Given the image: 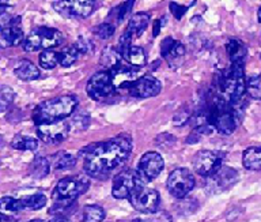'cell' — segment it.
I'll return each mask as SVG.
<instances>
[{
  "instance_id": "6da1fadb",
  "label": "cell",
  "mask_w": 261,
  "mask_h": 222,
  "mask_svg": "<svg viewBox=\"0 0 261 222\" xmlns=\"http://www.w3.org/2000/svg\"><path fill=\"white\" fill-rule=\"evenodd\" d=\"M132 140L124 136L93 144L82 152L86 175L103 180L120 169L129 158Z\"/></svg>"
},
{
  "instance_id": "7a4b0ae2",
  "label": "cell",
  "mask_w": 261,
  "mask_h": 222,
  "mask_svg": "<svg viewBox=\"0 0 261 222\" xmlns=\"http://www.w3.org/2000/svg\"><path fill=\"white\" fill-rule=\"evenodd\" d=\"M90 187L87 176L77 175L61 179L52 192L55 205L49 213L56 214V217H64V214L75 206V202L82 193H85Z\"/></svg>"
},
{
  "instance_id": "3957f363",
  "label": "cell",
  "mask_w": 261,
  "mask_h": 222,
  "mask_svg": "<svg viewBox=\"0 0 261 222\" xmlns=\"http://www.w3.org/2000/svg\"><path fill=\"white\" fill-rule=\"evenodd\" d=\"M205 113L212 128L222 135H231L242 120V111L240 108L230 105L219 94H216L208 104Z\"/></svg>"
},
{
  "instance_id": "277c9868",
  "label": "cell",
  "mask_w": 261,
  "mask_h": 222,
  "mask_svg": "<svg viewBox=\"0 0 261 222\" xmlns=\"http://www.w3.org/2000/svg\"><path fill=\"white\" fill-rule=\"evenodd\" d=\"M77 107V98L75 95H60L56 98L48 100L37 105L33 111V121L37 127L61 121L72 115Z\"/></svg>"
},
{
  "instance_id": "5b68a950",
  "label": "cell",
  "mask_w": 261,
  "mask_h": 222,
  "mask_svg": "<svg viewBox=\"0 0 261 222\" xmlns=\"http://www.w3.org/2000/svg\"><path fill=\"white\" fill-rule=\"evenodd\" d=\"M64 36L60 30L53 28H37L29 34L23 41V50L26 52H37V51H50L52 48L61 45Z\"/></svg>"
},
{
  "instance_id": "8992f818",
  "label": "cell",
  "mask_w": 261,
  "mask_h": 222,
  "mask_svg": "<svg viewBox=\"0 0 261 222\" xmlns=\"http://www.w3.org/2000/svg\"><path fill=\"white\" fill-rule=\"evenodd\" d=\"M144 179L134 169H126L120 172L113 179L112 195L116 199H128L136 189L144 187Z\"/></svg>"
},
{
  "instance_id": "52a82bcc",
  "label": "cell",
  "mask_w": 261,
  "mask_h": 222,
  "mask_svg": "<svg viewBox=\"0 0 261 222\" xmlns=\"http://www.w3.org/2000/svg\"><path fill=\"white\" fill-rule=\"evenodd\" d=\"M167 189L170 195L177 199H184L192 189L195 188V176L185 168L174 169L167 177Z\"/></svg>"
},
{
  "instance_id": "ba28073f",
  "label": "cell",
  "mask_w": 261,
  "mask_h": 222,
  "mask_svg": "<svg viewBox=\"0 0 261 222\" xmlns=\"http://www.w3.org/2000/svg\"><path fill=\"white\" fill-rule=\"evenodd\" d=\"M224 157L226 154L222 152L200 150L193 158V168L200 176L210 177L223 166Z\"/></svg>"
},
{
  "instance_id": "9c48e42d",
  "label": "cell",
  "mask_w": 261,
  "mask_h": 222,
  "mask_svg": "<svg viewBox=\"0 0 261 222\" xmlns=\"http://www.w3.org/2000/svg\"><path fill=\"white\" fill-rule=\"evenodd\" d=\"M128 199H129V203L132 205V207L143 214L156 213L159 202H161L158 191L148 188L146 185L142 187V188L136 189Z\"/></svg>"
},
{
  "instance_id": "30bf717a",
  "label": "cell",
  "mask_w": 261,
  "mask_h": 222,
  "mask_svg": "<svg viewBox=\"0 0 261 222\" xmlns=\"http://www.w3.org/2000/svg\"><path fill=\"white\" fill-rule=\"evenodd\" d=\"M238 180H240V176H238V172H237L236 169L222 166L212 176L207 177L205 192H208L210 195L223 192V191L228 189L230 187H232Z\"/></svg>"
},
{
  "instance_id": "8fae6325",
  "label": "cell",
  "mask_w": 261,
  "mask_h": 222,
  "mask_svg": "<svg viewBox=\"0 0 261 222\" xmlns=\"http://www.w3.org/2000/svg\"><path fill=\"white\" fill-rule=\"evenodd\" d=\"M86 91L95 101H103L112 97L116 89H114L109 72H97L87 82Z\"/></svg>"
},
{
  "instance_id": "7c38bea8",
  "label": "cell",
  "mask_w": 261,
  "mask_h": 222,
  "mask_svg": "<svg viewBox=\"0 0 261 222\" xmlns=\"http://www.w3.org/2000/svg\"><path fill=\"white\" fill-rule=\"evenodd\" d=\"M69 134V126L65 120L56 121L52 124H45L37 127V135L46 144H60L63 143Z\"/></svg>"
},
{
  "instance_id": "4fadbf2b",
  "label": "cell",
  "mask_w": 261,
  "mask_h": 222,
  "mask_svg": "<svg viewBox=\"0 0 261 222\" xmlns=\"http://www.w3.org/2000/svg\"><path fill=\"white\" fill-rule=\"evenodd\" d=\"M53 9L65 18H87L95 7V2H53Z\"/></svg>"
},
{
  "instance_id": "5bb4252c",
  "label": "cell",
  "mask_w": 261,
  "mask_h": 222,
  "mask_svg": "<svg viewBox=\"0 0 261 222\" xmlns=\"http://www.w3.org/2000/svg\"><path fill=\"white\" fill-rule=\"evenodd\" d=\"M165 162L161 154L155 152H147L139 160L138 172L144 179V181H151L159 176L163 170Z\"/></svg>"
},
{
  "instance_id": "9a60e30c",
  "label": "cell",
  "mask_w": 261,
  "mask_h": 222,
  "mask_svg": "<svg viewBox=\"0 0 261 222\" xmlns=\"http://www.w3.org/2000/svg\"><path fill=\"white\" fill-rule=\"evenodd\" d=\"M162 85L152 75H144L135 81L129 86V94L136 98H150L161 93Z\"/></svg>"
},
{
  "instance_id": "2e32d148",
  "label": "cell",
  "mask_w": 261,
  "mask_h": 222,
  "mask_svg": "<svg viewBox=\"0 0 261 222\" xmlns=\"http://www.w3.org/2000/svg\"><path fill=\"white\" fill-rule=\"evenodd\" d=\"M23 41V30L20 28V18L16 17L0 26V48L19 45Z\"/></svg>"
},
{
  "instance_id": "e0dca14e",
  "label": "cell",
  "mask_w": 261,
  "mask_h": 222,
  "mask_svg": "<svg viewBox=\"0 0 261 222\" xmlns=\"http://www.w3.org/2000/svg\"><path fill=\"white\" fill-rule=\"evenodd\" d=\"M109 75L114 89H129L130 85L138 79L136 71L128 66V63L125 64L124 62L114 67L113 70H110Z\"/></svg>"
},
{
  "instance_id": "ac0fdd59",
  "label": "cell",
  "mask_w": 261,
  "mask_h": 222,
  "mask_svg": "<svg viewBox=\"0 0 261 222\" xmlns=\"http://www.w3.org/2000/svg\"><path fill=\"white\" fill-rule=\"evenodd\" d=\"M161 52H162L163 58L169 62L170 67H173V63L185 56V46L179 41H175L171 37H167L165 38V41L161 45Z\"/></svg>"
},
{
  "instance_id": "d6986e66",
  "label": "cell",
  "mask_w": 261,
  "mask_h": 222,
  "mask_svg": "<svg viewBox=\"0 0 261 222\" xmlns=\"http://www.w3.org/2000/svg\"><path fill=\"white\" fill-rule=\"evenodd\" d=\"M14 74L22 81L30 82V81H36L41 77L40 70L36 64H33V62L28 60V59H22L16 63V66L14 67Z\"/></svg>"
},
{
  "instance_id": "ffe728a7",
  "label": "cell",
  "mask_w": 261,
  "mask_h": 222,
  "mask_svg": "<svg viewBox=\"0 0 261 222\" xmlns=\"http://www.w3.org/2000/svg\"><path fill=\"white\" fill-rule=\"evenodd\" d=\"M226 51H227L228 59H230L231 64H245L248 50L241 40H237V38L228 40L226 44Z\"/></svg>"
},
{
  "instance_id": "44dd1931",
  "label": "cell",
  "mask_w": 261,
  "mask_h": 222,
  "mask_svg": "<svg viewBox=\"0 0 261 222\" xmlns=\"http://www.w3.org/2000/svg\"><path fill=\"white\" fill-rule=\"evenodd\" d=\"M242 164L248 170H261V146L246 149L242 156Z\"/></svg>"
},
{
  "instance_id": "7402d4cb",
  "label": "cell",
  "mask_w": 261,
  "mask_h": 222,
  "mask_svg": "<svg viewBox=\"0 0 261 222\" xmlns=\"http://www.w3.org/2000/svg\"><path fill=\"white\" fill-rule=\"evenodd\" d=\"M150 22V17L146 13H138L135 14L134 17H130L129 23H128V29L126 32H129L132 37H140L143 32L147 29Z\"/></svg>"
},
{
  "instance_id": "603a6c76",
  "label": "cell",
  "mask_w": 261,
  "mask_h": 222,
  "mask_svg": "<svg viewBox=\"0 0 261 222\" xmlns=\"http://www.w3.org/2000/svg\"><path fill=\"white\" fill-rule=\"evenodd\" d=\"M122 59L129 66L144 67L147 64V55L142 46H130L125 54L122 55Z\"/></svg>"
},
{
  "instance_id": "cb8c5ba5",
  "label": "cell",
  "mask_w": 261,
  "mask_h": 222,
  "mask_svg": "<svg viewBox=\"0 0 261 222\" xmlns=\"http://www.w3.org/2000/svg\"><path fill=\"white\" fill-rule=\"evenodd\" d=\"M49 170H50V162L45 157H36L29 168L30 176L34 179H44L45 176H48Z\"/></svg>"
},
{
  "instance_id": "d4e9b609",
  "label": "cell",
  "mask_w": 261,
  "mask_h": 222,
  "mask_svg": "<svg viewBox=\"0 0 261 222\" xmlns=\"http://www.w3.org/2000/svg\"><path fill=\"white\" fill-rule=\"evenodd\" d=\"M124 62V59L120 54H118V51L113 46H108L103 50L101 56V66L108 68V70H113L114 67L118 66V64H121Z\"/></svg>"
},
{
  "instance_id": "484cf974",
  "label": "cell",
  "mask_w": 261,
  "mask_h": 222,
  "mask_svg": "<svg viewBox=\"0 0 261 222\" xmlns=\"http://www.w3.org/2000/svg\"><path fill=\"white\" fill-rule=\"evenodd\" d=\"M75 165H76V157L67 152L57 153L52 162V166L56 169V170H69V169H72Z\"/></svg>"
},
{
  "instance_id": "4316f807",
  "label": "cell",
  "mask_w": 261,
  "mask_h": 222,
  "mask_svg": "<svg viewBox=\"0 0 261 222\" xmlns=\"http://www.w3.org/2000/svg\"><path fill=\"white\" fill-rule=\"evenodd\" d=\"M11 146L22 152H34L38 147V140L28 135H15L11 140Z\"/></svg>"
},
{
  "instance_id": "83f0119b",
  "label": "cell",
  "mask_w": 261,
  "mask_h": 222,
  "mask_svg": "<svg viewBox=\"0 0 261 222\" xmlns=\"http://www.w3.org/2000/svg\"><path fill=\"white\" fill-rule=\"evenodd\" d=\"M22 210H23L22 199H15L12 196L0 198V213L4 215H11Z\"/></svg>"
},
{
  "instance_id": "f1b7e54d",
  "label": "cell",
  "mask_w": 261,
  "mask_h": 222,
  "mask_svg": "<svg viewBox=\"0 0 261 222\" xmlns=\"http://www.w3.org/2000/svg\"><path fill=\"white\" fill-rule=\"evenodd\" d=\"M105 210L98 205H89L83 209L82 221L83 222H102L105 219Z\"/></svg>"
},
{
  "instance_id": "f546056e",
  "label": "cell",
  "mask_w": 261,
  "mask_h": 222,
  "mask_svg": "<svg viewBox=\"0 0 261 222\" xmlns=\"http://www.w3.org/2000/svg\"><path fill=\"white\" fill-rule=\"evenodd\" d=\"M246 94L253 100H261V75H250L245 79Z\"/></svg>"
},
{
  "instance_id": "4dcf8cb0",
  "label": "cell",
  "mask_w": 261,
  "mask_h": 222,
  "mask_svg": "<svg viewBox=\"0 0 261 222\" xmlns=\"http://www.w3.org/2000/svg\"><path fill=\"white\" fill-rule=\"evenodd\" d=\"M22 205L23 210H40L46 205V196L41 192L33 193L30 196L22 198Z\"/></svg>"
},
{
  "instance_id": "1f68e13d",
  "label": "cell",
  "mask_w": 261,
  "mask_h": 222,
  "mask_svg": "<svg viewBox=\"0 0 261 222\" xmlns=\"http://www.w3.org/2000/svg\"><path fill=\"white\" fill-rule=\"evenodd\" d=\"M40 64L45 70H53L57 64H60V52L44 51L40 55Z\"/></svg>"
},
{
  "instance_id": "d6a6232c",
  "label": "cell",
  "mask_w": 261,
  "mask_h": 222,
  "mask_svg": "<svg viewBox=\"0 0 261 222\" xmlns=\"http://www.w3.org/2000/svg\"><path fill=\"white\" fill-rule=\"evenodd\" d=\"M79 51L76 50V46L71 45L68 48H65L63 52H60V64L64 68H68L76 62L77 58H79Z\"/></svg>"
},
{
  "instance_id": "836d02e7",
  "label": "cell",
  "mask_w": 261,
  "mask_h": 222,
  "mask_svg": "<svg viewBox=\"0 0 261 222\" xmlns=\"http://www.w3.org/2000/svg\"><path fill=\"white\" fill-rule=\"evenodd\" d=\"M130 222H173V219L166 211H156L154 214H147V217L135 218Z\"/></svg>"
},
{
  "instance_id": "e575fe53",
  "label": "cell",
  "mask_w": 261,
  "mask_h": 222,
  "mask_svg": "<svg viewBox=\"0 0 261 222\" xmlns=\"http://www.w3.org/2000/svg\"><path fill=\"white\" fill-rule=\"evenodd\" d=\"M14 97H15V93L11 87H0V112H4L11 105Z\"/></svg>"
},
{
  "instance_id": "d590c367",
  "label": "cell",
  "mask_w": 261,
  "mask_h": 222,
  "mask_svg": "<svg viewBox=\"0 0 261 222\" xmlns=\"http://www.w3.org/2000/svg\"><path fill=\"white\" fill-rule=\"evenodd\" d=\"M132 6H134V2H125V3H122L121 6H118L116 9H113V11H112V17H114V19H116L117 23H121V22L125 21V18L128 17V14H129L130 9H132Z\"/></svg>"
},
{
  "instance_id": "8d00e7d4",
  "label": "cell",
  "mask_w": 261,
  "mask_h": 222,
  "mask_svg": "<svg viewBox=\"0 0 261 222\" xmlns=\"http://www.w3.org/2000/svg\"><path fill=\"white\" fill-rule=\"evenodd\" d=\"M195 5V2H171L170 3V10L173 15L175 17V19H181L184 17V14L188 11V7Z\"/></svg>"
},
{
  "instance_id": "74e56055",
  "label": "cell",
  "mask_w": 261,
  "mask_h": 222,
  "mask_svg": "<svg viewBox=\"0 0 261 222\" xmlns=\"http://www.w3.org/2000/svg\"><path fill=\"white\" fill-rule=\"evenodd\" d=\"M93 32L98 38L108 40V38H110L114 34V26L110 22H105V23H101L97 28H94Z\"/></svg>"
},
{
  "instance_id": "f35d334b",
  "label": "cell",
  "mask_w": 261,
  "mask_h": 222,
  "mask_svg": "<svg viewBox=\"0 0 261 222\" xmlns=\"http://www.w3.org/2000/svg\"><path fill=\"white\" fill-rule=\"evenodd\" d=\"M75 46H76V50L79 51V54L82 55H91L94 51L93 42L87 40L86 37H79L75 42Z\"/></svg>"
},
{
  "instance_id": "ab89813d",
  "label": "cell",
  "mask_w": 261,
  "mask_h": 222,
  "mask_svg": "<svg viewBox=\"0 0 261 222\" xmlns=\"http://www.w3.org/2000/svg\"><path fill=\"white\" fill-rule=\"evenodd\" d=\"M191 117V113H189V111H185V109H181V111L177 113V115L174 116V119H173V123L175 124V126H182L185 121H187L188 119Z\"/></svg>"
},
{
  "instance_id": "60d3db41",
  "label": "cell",
  "mask_w": 261,
  "mask_h": 222,
  "mask_svg": "<svg viewBox=\"0 0 261 222\" xmlns=\"http://www.w3.org/2000/svg\"><path fill=\"white\" fill-rule=\"evenodd\" d=\"M165 25V18H159V19H156V21L154 22V33H152V37H156L159 34V32H161V28Z\"/></svg>"
},
{
  "instance_id": "b9f144b4",
  "label": "cell",
  "mask_w": 261,
  "mask_h": 222,
  "mask_svg": "<svg viewBox=\"0 0 261 222\" xmlns=\"http://www.w3.org/2000/svg\"><path fill=\"white\" fill-rule=\"evenodd\" d=\"M49 222H71V221H69L68 218H65V217H55L52 218Z\"/></svg>"
},
{
  "instance_id": "7bdbcfd3",
  "label": "cell",
  "mask_w": 261,
  "mask_h": 222,
  "mask_svg": "<svg viewBox=\"0 0 261 222\" xmlns=\"http://www.w3.org/2000/svg\"><path fill=\"white\" fill-rule=\"evenodd\" d=\"M7 7H8V3H6V2H0V15L6 11Z\"/></svg>"
},
{
  "instance_id": "ee69618b",
  "label": "cell",
  "mask_w": 261,
  "mask_h": 222,
  "mask_svg": "<svg viewBox=\"0 0 261 222\" xmlns=\"http://www.w3.org/2000/svg\"><path fill=\"white\" fill-rule=\"evenodd\" d=\"M257 19H258V22L261 23V7L258 9V11H257Z\"/></svg>"
},
{
  "instance_id": "f6af8a7d",
  "label": "cell",
  "mask_w": 261,
  "mask_h": 222,
  "mask_svg": "<svg viewBox=\"0 0 261 222\" xmlns=\"http://www.w3.org/2000/svg\"><path fill=\"white\" fill-rule=\"evenodd\" d=\"M29 222H45L44 219H32V221H29Z\"/></svg>"
},
{
  "instance_id": "bcb514c9",
  "label": "cell",
  "mask_w": 261,
  "mask_h": 222,
  "mask_svg": "<svg viewBox=\"0 0 261 222\" xmlns=\"http://www.w3.org/2000/svg\"><path fill=\"white\" fill-rule=\"evenodd\" d=\"M0 222H2V218H0Z\"/></svg>"
}]
</instances>
